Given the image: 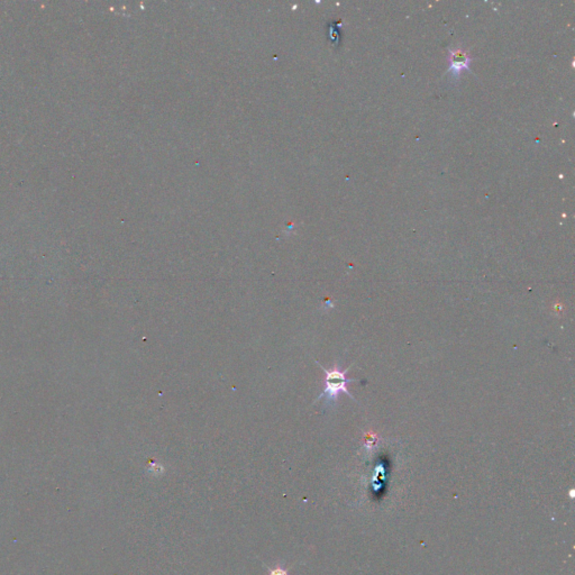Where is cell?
<instances>
[{
  "label": "cell",
  "instance_id": "6da1fadb",
  "mask_svg": "<svg viewBox=\"0 0 575 575\" xmlns=\"http://www.w3.org/2000/svg\"><path fill=\"white\" fill-rule=\"evenodd\" d=\"M318 365L324 370V372H325V388H324V391L321 392V395L318 397V398H317L316 401H318L323 398H326L328 402H335V401L337 400L340 393H346L347 396H350L352 399L355 400V398L353 396H352V393L349 391V389H347V387H346L349 382L356 381V379H347L346 377L347 371H349L351 368H347L345 370H340L338 366H334L332 369L327 370V369H325L323 365L319 364V363H318Z\"/></svg>",
  "mask_w": 575,
  "mask_h": 575
},
{
  "label": "cell",
  "instance_id": "7a4b0ae2",
  "mask_svg": "<svg viewBox=\"0 0 575 575\" xmlns=\"http://www.w3.org/2000/svg\"><path fill=\"white\" fill-rule=\"evenodd\" d=\"M472 56L463 48H451L448 52V72L454 78H459L463 70H470Z\"/></svg>",
  "mask_w": 575,
  "mask_h": 575
},
{
  "label": "cell",
  "instance_id": "3957f363",
  "mask_svg": "<svg viewBox=\"0 0 575 575\" xmlns=\"http://www.w3.org/2000/svg\"><path fill=\"white\" fill-rule=\"evenodd\" d=\"M268 575H289L288 574V571L286 569H283L282 566H275L273 569L270 570V574Z\"/></svg>",
  "mask_w": 575,
  "mask_h": 575
}]
</instances>
